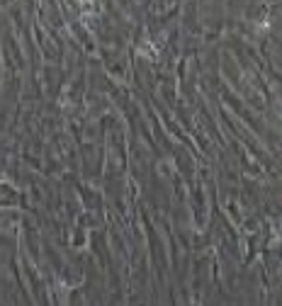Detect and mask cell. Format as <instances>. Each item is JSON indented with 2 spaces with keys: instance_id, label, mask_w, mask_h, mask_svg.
Wrapping results in <instances>:
<instances>
[{
  "instance_id": "1",
  "label": "cell",
  "mask_w": 282,
  "mask_h": 306,
  "mask_svg": "<svg viewBox=\"0 0 282 306\" xmlns=\"http://www.w3.org/2000/svg\"><path fill=\"white\" fill-rule=\"evenodd\" d=\"M85 3H90V0H85Z\"/></svg>"
}]
</instances>
